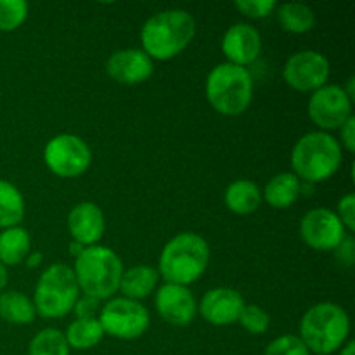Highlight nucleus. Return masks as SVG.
I'll use <instances>...</instances> for the list:
<instances>
[{
    "instance_id": "0eeeda50",
    "label": "nucleus",
    "mask_w": 355,
    "mask_h": 355,
    "mask_svg": "<svg viewBox=\"0 0 355 355\" xmlns=\"http://www.w3.org/2000/svg\"><path fill=\"white\" fill-rule=\"evenodd\" d=\"M78 283L71 267L64 263L51 266L35 288V311L47 319L64 318L78 300Z\"/></svg>"
},
{
    "instance_id": "72a5a7b5",
    "label": "nucleus",
    "mask_w": 355,
    "mask_h": 355,
    "mask_svg": "<svg viewBox=\"0 0 355 355\" xmlns=\"http://www.w3.org/2000/svg\"><path fill=\"white\" fill-rule=\"evenodd\" d=\"M336 255L340 260L347 263V266H352L354 262V241L352 239H343L338 246H336Z\"/></svg>"
},
{
    "instance_id": "4c0bfd02",
    "label": "nucleus",
    "mask_w": 355,
    "mask_h": 355,
    "mask_svg": "<svg viewBox=\"0 0 355 355\" xmlns=\"http://www.w3.org/2000/svg\"><path fill=\"white\" fill-rule=\"evenodd\" d=\"M340 355H355V343L354 342H349L345 347H343L342 354Z\"/></svg>"
},
{
    "instance_id": "20e7f679",
    "label": "nucleus",
    "mask_w": 355,
    "mask_h": 355,
    "mask_svg": "<svg viewBox=\"0 0 355 355\" xmlns=\"http://www.w3.org/2000/svg\"><path fill=\"white\" fill-rule=\"evenodd\" d=\"M73 272L83 293L104 300L113 297L120 288L123 263L111 248L87 246L82 255L76 257Z\"/></svg>"
},
{
    "instance_id": "1a4fd4ad",
    "label": "nucleus",
    "mask_w": 355,
    "mask_h": 355,
    "mask_svg": "<svg viewBox=\"0 0 355 355\" xmlns=\"http://www.w3.org/2000/svg\"><path fill=\"white\" fill-rule=\"evenodd\" d=\"M45 165L59 177H78L85 172L92 162V153L85 141L73 134L55 135L49 141L44 151Z\"/></svg>"
},
{
    "instance_id": "f257e3e1",
    "label": "nucleus",
    "mask_w": 355,
    "mask_h": 355,
    "mask_svg": "<svg viewBox=\"0 0 355 355\" xmlns=\"http://www.w3.org/2000/svg\"><path fill=\"white\" fill-rule=\"evenodd\" d=\"M196 33V23L186 10L170 9L155 14L141 31L142 51L151 59L168 61L184 51Z\"/></svg>"
},
{
    "instance_id": "a878e982",
    "label": "nucleus",
    "mask_w": 355,
    "mask_h": 355,
    "mask_svg": "<svg viewBox=\"0 0 355 355\" xmlns=\"http://www.w3.org/2000/svg\"><path fill=\"white\" fill-rule=\"evenodd\" d=\"M28 355H69V345L64 338V333L54 328L37 333V336L31 340Z\"/></svg>"
},
{
    "instance_id": "aec40b11",
    "label": "nucleus",
    "mask_w": 355,
    "mask_h": 355,
    "mask_svg": "<svg viewBox=\"0 0 355 355\" xmlns=\"http://www.w3.org/2000/svg\"><path fill=\"white\" fill-rule=\"evenodd\" d=\"M300 191V179L295 173L284 172L272 177L267 182L266 191H263V198H266V201L270 207L283 210V208H290L298 200Z\"/></svg>"
},
{
    "instance_id": "412c9836",
    "label": "nucleus",
    "mask_w": 355,
    "mask_h": 355,
    "mask_svg": "<svg viewBox=\"0 0 355 355\" xmlns=\"http://www.w3.org/2000/svg\"><path fill=\"white\" fill-rule=\"evenodd\" d=\"M30 232L23 227H9L0 232V263L17 266L30 255Z\"/></svg>"
},
{
    "instance_id": "c9c22d12",
    "label": "nucleus",
    "mask_w": 355,
    "mask_h": 355,
    "mask_svg": "<svg viewBox=\"0 0 355 355\" xmlns=\"http://www.w3.org/2000/svg\"><path fill=\"white\" fill-rule=\"evenodd\" d=\"M83 250H85V246L80 245V243H76V241H73L71 245H69V253H71V255L75 257V259H76V257L82 255Z\"/></svg>"
},
{
    "instance_id": "9d476101",
    "label": "nucleus",
    "mask_w": 355,
    "mask_h": 355,
    "mask_svg": "<svg viewBox=\"0 0 355 355\" xmlns=\"http://www.w3.org/2000/svg\"><path fill=\"white\" fill-rule=\"evenodd\" d=\"M283 76L291 89L315 92L328 82L329 61L321 52L300 51L288 59Z\"/></svg>"
},
{
    "instance_id": "f8f14e48",
    "label": "nucleus",
    "mask_w": 355,
    "mask_h": 355,
    "mask_svg": "<svg viewBox=\"0 0 355 355\" xmlns=\"http://www.w3.org/2000/svg\"><path fill=\"white\" fill-rule=\"evenodd\" d=\"M300 236L311 248L328 252L336 250V246L345 239V225L335 211L328 208H315L302 218Z\"/></svg>"
},
{
    "instance_id": "4be33fe9",
    "label": "nucleus",
    "mask_w": 355,
    "mask_h": 355,
    "mask_svg": "<svg viewBox=\"0 0 355 355\" xmlns=\"http://www.w3.org/2000/svg\"><path fill=\"white\" fill-rule=\"evenodd\" d=\"M35 305L26 295L19 291H6L0 295V318L10 324H30L33 322Z\"/></svg>"
},
{
    "instance_id": "c85d7f7f",
    "label": "nucleus",
    "mask_w": 355,
    "mask_h": 355,
    "mask_svg": "<svg viewBox=\"0 0 355 355\" xmlns=\"http://www.w3.org/2000/svg\"><path fill=\"white\" fill-rule=\"evenodd\" d=\"M266 355H309V349L298 336L284 335L269 343Z\"/></svg>"
},
{
    "instance_id": "c756f323",
    "label": "nucleus",
    "mask_w": 355,
    "mask_h": 355,
    "mask_svg": "<svg viewBox=\"0 0 355 355\" xmlns=\"http://www.w3.org/2000/svg\"><path fill=\"white\" fill-rule=\"evenodd\" d=\"M236 7L248 17H267L276 9V2L274 0H239L236 2Z\"/></svg>"
},
{
    "instance_id": "f704fd0d",
    "label": "nucleus",
    "mask_w": 355,
    "mask_h": 355,
    "mask_svg": "<svg viewBox=\"0 0 355 355\" xmlns=\"http://www.w3.org/2000/svg\"><path fill=\"white\" fill-rule=\"evenodd\" d=\"M40 262H42V253L35 252V253H30V255L26 257V266L30 267V269L40 266Z\"/></svg>"
},
{
    "instance_id": "9b49d317",
    "label": "nucleus",
    "mask_w": 355,
    "mask_h": 355,
    "mask_svg": "<svg viewBox=\"0 0 355 355\" xmlns=\"http://www.w3.org/2000/svg\"><path fill=\"white\" fill-rule=\"evenodd\" d=\"M309 116L321 128H338L352 116V101L345 89L338 85H324L312 94L309 101Z\"/></svg>"
},
{
    "instance_id": "5701e85b",
    "label": "nucleus",
    "mask_w": 355,
    "mask_h": 355,
    "mask_svg": "<svg viewBox=\"0 0 355 355\" xmlns=\"http://www.w3.org/2000/svg\"><path fill=\"white\" fill-rule=\"evenodd\" d=\"M277 21L281 26L290 33H307L314 28L315 24V14L305 3H283L277 7Z\"/></svg>"
},
{
    "instance_id": "ddd939ff",
    "label": "nucleus",
    "mask_w": 355,
    "mask_h": 355,
    "mask_svg": "<svg viewBox=\"0 0 355 355\" xmlns=\"http://www.w3.org/2000/svg\"><path fill=\"white\" fill-rule=\"evenodd\" d=\"M245 309V300L232 288H214L201 298L200 314L214 326H227L238 322Z\"/></svg>"
},
{
    "instance_id": "bb28decb",
    "label": "nucleus",
    "mask_w": 355,
    "mask_h": 355,
    "mask_svg": "<svg viewBox=\"0 0 355 355\" xmlns=\"http://www.w3.org/2000/svg\"><path fill=\"white\" fill-rule=\"evenodd\" d=\"M26 17L28 3L24 0H0V31H14Z\"/></svg>"
},
{
    "instance_id": "dca6fc26",
    "label": "nucleus",
    "mask_w": 355,
    "mask_h": 355,
    "mask_svg": "<svg viewBox=\"0 0 355 355\" xmlns=\"http://www.w3.org/2000/svg\"><path fill=\"white\" fill-rule=\"evenodd\" d=\"M153 59L139 49H125L118 51L107 59L106 71L114 82L123 85H135L153 75Z\"/></svg>"
},
{
    "instance_id": "39448f33",
    "label": "nucleus",
    "mask_w": 355,
    "mask_h": 355,
    "mask_svg": "<svg viewBox=\"0 0 355 355\" xmlns=\"http://www.w3.org/2000/svg\"><path fill=\"white\" fill-rule=\"evenodd\" d=\"M342 165V148L333 135L326 132L305 134L295 144L291 166L298 179L307 182H322L336 173Z\"/></svg>"
},
{
    "instance_id": "a211bd4d",
    "label": "nucleus",
    "mask_w": 355,
    "mask_h": 355,
    "mask_svg": "<svg viewBox=\"0 0 355 355\" xmlns=\"http://www.w3.org/2000/svg\"><path fill=\"white\" fill-rule=\"evenodd\" d=\"M158 279V270L153 269V267H132V269L125 270V272L121 274L120 288H118V290H121V293H123L125 298H128V300L139 302L141 298H146L148 295H151V291H155Z\"/></svg>"
},
{
    "instance_id": "473e14b6",
    "label": "nucleus",
    "mask_w": 355,
    "mask_h": 355,
    "mask_svg": "<svg viewBox=\"0 0 355 355\" xmlns=\"http://www.w3.org/2000/svg\"><path fill=\"white\" fill-rule=\"evenodd\" d=\"M342 144L349 153L355 151V118L350 116L342 125Z\"/></svg>"
},
{
    "instance_id": "e433bc0d",
    "label": "nucleus",
    "mask_w": 355,
    "mask_h": 355,
    "mask_svg": "<svg viewBox=\"0 0 355 355\" xmlns=\"http://www.w3.org/2000/svg\"><path fill=\"white\" fill-rule=\"evenodd\" d=\"M6 284H7V269L0 263V291L6 288Z\"/></svg>"
},
{
    "instance_id": "2f4dec72",
    "label": "nucleus",
    "mask_w": 355,
    "mask_h": 355,
    "mask_svg": "<svg viewBox=\"0 0 355 355\" xmlns=\"http://www.w3.org/2000/svg\"><path fill=\"white\" fill-rule=\"evenodd\" d=\"M338 218L349 231H355V196L345 194L338 203Z\"/></svg>"
},
{
    "instance_id": "2eb2a0df",
    "label": "nucleus",
    "mask_w": 355,
    "mask_h": 355,
    "mask_svg": "<svg viewBox=\"0 0 355 355\" xmlns=\"http://www.w3.org/2000/svg\"><path fill=\"white\" fill-rule=\"evenodd\" d=\"M262 51V38L257 28L252 24L238 23L225 31L222 38V52L231 64L243 66L252 64Z\"/></svg>"
},
{
    "instance_id": "393cba45",
    "label": "nucleus",
    "mask_w": 355,
    "mask_h": 355,
    "mask_svg": "<svg viewBox=\"0 0 355 355\" xmlns=\"http://www.w3.org/2000/svg\"><path fill=\"white\" fill-rule=\"evenodd\" d=\"M104 331L99 319H76L68 326L64 338L69 347L78 350H89L103 340Z\"/></svg>"
},
{
    "instance_id": "b1692460",
    "label": "nucleus",
    "mask_w": 355,
    "mask_h": 355,
    "mask_svg": "<svg viewBox=\"0 0 355 355\" xmlns=\"http://www.w3.org/2000/svg\"><path fill=\"white\" fill-rule=\"evenodd\" d=\"M24 217V200L16 186L0 180V227H16Z\"/></svg>"
},
{
    "instance_id": "4468645a",
    "label": "nucleus",
    "mask_w": 355,
    "mask_h": 355,
    "mask_svg": "<svg viewBox=\"0 0 355 355\" xmlns=\"http://www.w3.org/2000/svg\"><path fill=\"white\" fill-rule=\"evenodd\" d=\"M156 311L173 326H186L193 322L196 315V300L186 286L179 284H163L156 291Z\"/></svg>"
},
{
    "instance_id": "6ab92c4d",
    "label": "nucleus",
    "mask_w": 355,
    "mask_h": 355,
    "mask_svg": "<svg viewBox=\"0 0 355 355\" xmlns=\"http://www.w3.org/2000/svg\"><path fill=\"white\" fill-rule=\"evenodd\" d=\"M225 207L238 215L253 214L260 208L262 203V193L259 186L252 180H236L225 189L224 194Z\"/></svg>"
},
{
    "instance_id": "7ed1b4c3",
    "label": "nucleus",
    "mask_w": 355,
    "mask_h": 355,
    "mask_svg": "<svg viewBox=\"0 0 355 355\" xmlns=\"http://www.w3.org/2000/svg\"><path fill=\"white\" fill-rule=\"evenodd\" d=\"M350 331L347 312L340 305L322 302L305 312L300 322V336L309 352L329 355L345 343Z\"/></svg>"
},
{
    "instance_id": "f03ea898",
    "label": "nucleus",
    "mask_w": 355,
    "mask_h": 355,
    "mask_svg": "<svg viewBox=\"0 0 355 355\" xmlns=\"http://www.w3.org/2000/svg\"><path fill=\"white\" fill-rule=\"evenodd\" d=\"M208 260V243L194 232H182L170 239L162 250L159 272L166 283L187 286L203 276Z\"/></svg>"
},
{
    "instance_id": "7c9ffc66",
    "label": "nucleus",
    "mask_w": 355,
    "mask_h": 355,
    "mask_svg": "<svg viewBox=\"0 0 355 355\" xmlns=\"http://www.w3.org/2000/svg\"><path fill=\"white\" fill-rule=\"evenodd\" d=\"M101 309L103 307H101L99 298L83 295V297H80L78 300H76L73 311H75L76 318L78 319H99Z\"/></svg>"
},
{
    "instance_id": "f3484780",
    "label": "nucleus",
    "mask_w": 355,
    "mask_h": 355,
    "mask_svg": "<svg viewBox=\"0 0 355 355\" xmlns=\"http://www.w3.org/2000/svg\"><path fill=\"white\" fill-rule=\"evenodd\" d=\"M104 227V214L96 203L83 201L76 205L68 215V229L73 236V241L87 246H96V243L103 238Z\"/></svg>"
},
{
    "instance_id": "423d86ee",
    "label": "nucleus",
    "mask_w": 355,
    "mask_h": 355,
    "mask_svg": "<svg viewBox=\"0 0 355 355\" xmlns=\"http://www.w3.org/2000/svg\"><path fill=\"white\" fill-rule=\"evenodd\" d=\"M207 97L215 111L225 116H238L248 110L253 97V80L243 66H215L207 78Z\"/></svg>"
},
{
    "instance_id": "6e6552de",
    "label": "nucleus",
    "mask_w": 355,
    "mask_h": 355,
    "mask_svg": "<svg viewBox=\"0 0 355 355\" xmlns=\"http://www.w3.org/2000/svg\"><path fill=\"white\" fill-rule=\"evenodd\" d=\"M99 322L103 331L113 338L135 340L149 328V312L139 302L114 298L101 309Z\"/></svg>"
},
{
    "instance_id": "cd10ccee",
    "label": "nucleus",
    "mask_w": 355,
    "mask_h": 355,
    "mask_svg": "<svg viewBox=\"0 0 355 355\" xmlns=\"http://www.w3.org/2000/svg\"><path fill=\"white\" fill-rule=\"evenodd\" d=\"M238 322L252 335H263L269 329L270 318L259 305H245Z\"/></svg>"
}]
</instances>
